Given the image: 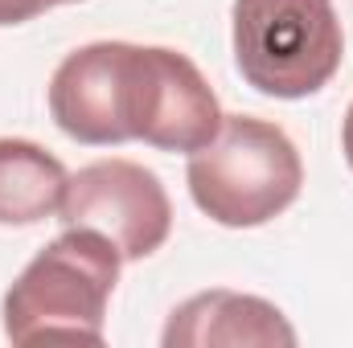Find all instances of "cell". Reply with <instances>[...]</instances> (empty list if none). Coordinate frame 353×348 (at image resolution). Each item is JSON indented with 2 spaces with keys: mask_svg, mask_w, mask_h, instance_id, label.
<instances>
[{
  "mask_svg": "<svg viewBox=\"0 0 353 348\" xmlns=\"http://www.w3.org/2000/svg\"><path fill=\"white\" fill-rule=\"evenodd\" d=\"M111 238L99 230H66L41 246L29 266L4 291V336L12 345L37 340H87L99 345L107 332V303L119 283Z\"/></svg>",
  "mask_w": 353,
  "mask_h": 348,
  "instance_id": "cell-1",
  "label": "cell"
},
{
  "mask_svg": "<svg viewBox=\"0 0 353 348\" xmlns=\"http://www.w3.org/2000/svg\"><path fill=\"white\" fill-rule=\"evenodd\" d=\"M185 180L210 221L255 230L300 197L304 164L283 127L255 115H222L218 135L189 156Z\"/></svg>",
  "mask_w": 353,
  "mask_h": 348,
  "instance_id": "cell-2",
  "label": "cell"
},
{
  "mask_svg": "<svg viewBox=\"0 0 353 348\" xmlns=\"http://www.w3.org/2000/svg\"><path fill=\"white\" fill-rule=\"evenodd\" d=\"M234 66L267 98H308L341 70L345 33L333 0H234Z\"/></svg>",
  "mask_w": 353,
  "mask_h": 348,
  "instance_id": "cell-3",
  "label": "cell"
},
{
  "mask_svg": "<svg viewBox=\"0 0 353 348\" xmlns=\"http://www.w3.org/2000/svg\"><path fill=\"white\" fill-rule=\"evenodd\" d=\"M58 221L66 230H99L103 238L115 242L123 262H136L157 254L169 242L173 201L152 168L111 156L79 168L66 180Z\"/></svg>",
  "mask_w": 353,
  "mask_h": 348,
  "instance_id": "cell-4",
  "label": "cell"
},
{
  "mask_svg": "<svg viewBox=\"0 0 353 348\" xmlns=\"http://www.w3.org/2000/svg\"><path fill=\"white\" fill-rule=\"evenodd\" d=\"M136 58L132 41H90L66 54L50 78V115L79 144H128L136 140Z\"/></svg>",
  "mask_w": 353,
  "mask_h": 348,
  "instance_id": "cell-5",
  "label": "cell"
},
{
  "mask_svg": "<svg viewBox=\"0 0 353 348\" xmlns=\"http://www.w3.org/2000/svg\"><path fill=\"white\" fill-rule=\"evenodd\" d=\"M222 127V107L193 58L169 45H140L136 58V140L193 156Z\"/></svg>",
  "mask_w": 353,
  "mask_h": 348,
  "instance_id": "cell-6",
  "label": "cell"
},
{
  "mask_svg": "<svg viewBox=\"0 0 353 348\" xmlns=\"http://www.w3.org/2000/svg\"><path fill=\"white\" fill-rule=\"evenodd\" d=\"M165 348H292L296 345V328L288 324V316L267 303L259 295H243V291H201L193 299H185L173 307L165 332Z\"/></svg>",
  "mask_w": 353,
  "mask_h": 348,
  "instance_id": "cell-7",
  "label": "cell"
},
{
  "mask_svg": "<svg viewBox=\"0 0 353 348\" xmlns=\"http://www.w3.org/2000/svg\"><path fill=\"white\" fill-rule=\"evenodd\" d=\"M70 173L33 140H0V226H37L58 213Z\"/></svg>",
  "mask_w": 353,
  "mask_h": 348,
  "instance_id": "cell-8",
  "label": "cell"
},
{
  "mask_svg": "<svg viewBox=\"0 0 353 348\" xmlns=\"http://www.w3.org/2000/svg\"><path fill=\"white\" fill-rule=\"evenodd\" d=\"M54 8V0H0V25H25Z\"/></svg>",
  "mask_w": 353,
  "mask_h": 348,
  "instance_id": "cell-9",
  "label": "cell"
},
{
  "mask_svg": "<svg viewBox=\"0 0 353 348\" xmlns=\"http://www.w3.org/2000/svg\"><path fill=\"white\" fill-rule=\"evenodd\" d=\"M341 152H345V164L353 168V102L345 111V123H341Z\"/></svg>",
  "mask_w": 353,
  "mask_h": 348,
  "instance_id": "cell-10",
  "label": "cell"
},
{
  "mask_svg": "<svg viewBox=\"0 0 353 348\" xmlns=\"http://www.w3.org/2000/svg\"><path fill=\"white\" fill-rule=\"evenodd\" d=\"M58 4H79V0H54V8H58Z\"/></svg>",
  "mask_w": 353,
  "mask_h": 348,
  "instance_id": "cell-11",
  "label": "cell"
}]
</instances>
